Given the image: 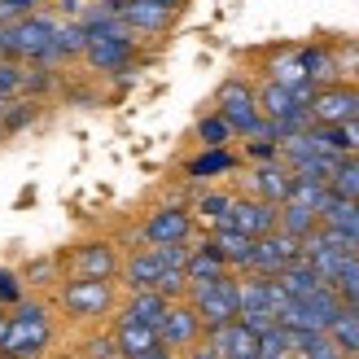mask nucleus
I'll return each instance as SVG.
<instances>
[{
	"instance_id": "7ed1b4c3",
	"label": "nucleus",
	"mask_w": 359,
	"mask_h": 359,
	"mask_svg": "<svg viewBox=\"0 0 359 359\" xmlns=\"http://www.w3.org/2000/svg\"><path fill=\"white\" fill-rule=\"evenodd\" d=\"M215 114L232 128V136H259V128H263L259 97H255V88H250L245 79H228L219 88V110Z\"/></svg>"
},
{
	"instance_id": "aec40b11",
	"label": "nucleus",
	"mask_w": 359,
	"mask_h": 359,
	"mask_svg": "<svg viewBox=\"0 0 359 359\" xmlns=\"http://www.w3.org/2000/svg\"><path fill=\"white\" fill-rule=\"evenodd\" d=\"M276 285H280V290L290 294L294 302H302V298H311V294H316L325 280L316 276V267H311L307 259H294L290 267H285V272H276Z\"/></svg>"
},
{
	"instance_id": "4468645a",
	"label": "nucleus",
	"mask_w": 359,
	"mask_h": 359,
	"mask_svg": "<svg viewBox=\"0 0 359 359\" xmlns=\"http://www.w3.org/2000/svg\"><path fill=\"white\" fill-rule=\"evenodd\" d=\"M267 79L280 83V88H290V93H298V97H307V101L316 97V83H311V75H307V66H302L298 48L276 53V57L267 62Z\"/></svg>"
},
{
	"instance_id": "473e14b6",
	"label": "nucleus",
	"mask_w": 359,
	"mask_h": 359,
	"mask_svg": "<svg viewBox=\"0 0 359 359\" xmlns=\"http://www.w3.org/2000/svg\"><path fill=\"white\" fill-rule=\"evenodd\" d=\"M35 9H44V0H0V27L5 22H18V18H27Z\"/></svg>"
},
{
	"instance_id": "f704fd0d",
	"label": "nucleus",
	"mask_w": 359,
	"mask_h": 359,
	"mask_svg": "<svg viewBox=\"0 0 359 359\" xmlns=\"http://www.w3.org/2000/svg\"><path fill=\"white\" fill-rule=\"evenodd\" d=\"M31 118H35V105H31V101H22V110L13 105V110H9L5 118H0V128H5V132H13V128H22V123H31Z\"/></svg>"
},
{
	"instance_id": "72a5a7b5",
	"label": "nucleus",
	"mask_w": 359,
	"mask_h": 359,
	"mask_svg": "<svg viewBox=\"0 0 359 359\" xmlns=\"http://www.w3.org/2000/svg\"><path fill=\"white\" fill-rule=\"evenodd\" d=\"M0 302H22V285H18V276L13 272H5V267H0Z\"/></svg>"
},
{
	"instance_id": "6ab92c4d",
	"label": "nucleus",
	"mask_w": 359,
	"mask_h": 359,
	"mask_svg": "<svg viewBox=\"0 0 359 359\" xmlns=\"http://www.w3.org/2000/svg\"><path fill=\"white\" fill-rule=\"evenodd\" d=\"M167 307H171V298H167V294H158V290H140V294H132V302H128V311H123V320H132V325H145V329H158V325H163V316H167Z\"/></svg>"
},
{
	"instance_id": "1a4fd4ad",
	"label": "nucleus",
	"mask_w": 359,
	"mask_h": 359,
	"mask_svg": "<svg viewBox=\"0 0 359 359\" xmlns=\"http://www.w3.org/2000/svg\"><path fill=\"white\" fill-rule=\"evenodd\" d=\"M110 280H93V276H75V280H66V290H62V302H66V311L70 316H101L105 307H110Z\"/></svg>"
},
{
	"instance_id": "393cba45",
	"label": "nucleus",
	"mask_w": 359,
	"mask_h": 359,
	"mask_svg": "<svg viewBox=\"0 0 359 359\" xmlns=\"http://www.w3.org/2000/svg\"><path fill=\"white\" fill-rule=\"evenodd\" d=\"M329 189L337 197H351V202H359V154H346L342 163H337V171L329 175Z\"/></svg>"
},
{
	"instance_id": "f8f14e48",
	"label": "nucleus",
	"mask_w": 359,
	"mask_h": 359,
	"mask_svg": "<svg viewBox=\"0 0 359 359\" xmlns=\"http://www.w3.org/2000/svg\"><path fill=\"white\" fill-rule=\"evenodd\" d=\"M206 346L219 359H259V337L250 333L241 320L219 325V329H206Z\"/></svg>"
},
{
	"instance_id": "c756f323",
	"label": "nucleus",
	"mask_w": 359,
	"mask_h": 359,
	"mask_svg": "<svg viewBox=\"0 0 359 359\" xmlns=\"http://www.w3.org/2000/svg\"><path fill=\"white\" fill-rule=\"evenodd\" d=\"M255 337H259V359H285V355H290V333H285L280 325L263 329Z\"/></svg>"
},
{
	"instance_id": "e433bc0d",
	"label": "nucleus",
	"mask_w": 359,
	"mask_h": 359,
	"mask_svg": "<svg viewBox=\"0 0 359 359\" xmlns=\"http://www.w3.org/2000/svg\"><path fill=\"white\" fill-rule=\"evenodd\" d=\"M154 5H167V9H180V5H184V0H154Z\"/></svg>"
},
{
	"instance_id": "dca6fc26",
	"label": "nucleus",
	"mask_w": 359,
	"mask_h": 359,
	"mask_svg": "<svg viewBox=\"0 0 359 359\" xmlns=\"http://www.w3.org/2000/svg\"><path fill=\"white\" fill-rule=\"evenodd\" d=\"M290 184H294V171L280 163H263L255 175H250V189H255V197H263V202H272V206H280L285 197H290Z\"/></svg>"
},
{
	"instance_id": "f3484780",
	"label": "nucleus",
	"mask_w": 359,
	"mask_h": 359,
	"mask_svg": "<svg viewBox=\"0 0 359 359\" xmlns=\"http://www.w3.org/2000/svg\"><path fill=\"white\" fill-rule=\"evenodd\" d=\"M163 272H167V263L158 259V250H154V245H149V250H140V255H132L128 267H123V276H128V290H132V294H140V290H158Z\"/></svg>"
},
{
	"instance_id": "0eeeda50",
	"label": "nucleus",
	"mask_w": 359,
	"mask_h": 359,
	"mask_svg": "<svg viewBox=\"0 0 359 359\" xmlns=\"http://www.w3.org/2000/svg\"><path fill=\"white\" fill-rule=\"evenodd\" d=\"M114 346H118V359H175V351L158 337V329L132 325V320H118Z\"/></svg>"
},
{
	"instance_id": "2f4dec72",
	"label": "nucleus",
	"mask_w": 359,
	"mask_h": 359,
	"mask_svg": "<svg viewBox=\"0 0 359 359\" xmlns=\"http://www.w3.org/2000/svg\"><path fill=\"white\" fill-rule=\"evenodd\" d=\"M197 210H202L215 228H224V224H228V215H232V197H228V193H206L202 202H197Z\"/></svg>"
},
{
	"instance_id": "b1692460",
	"label": "nucleus",
	"mask_w": 359,
	"mask_h": 359,
	"mask_svg": "<svg viewBox=\"0 0 359 359\" xmlns=\"http://www.w3.org/2000/svg\"><path fill=\"white\" fill-rule=\"evenodd\" d=\"M290 351H298L302 359H346V351L329 333H290Z\"/></svg>"
},
{
	"instance_id": "a878e982",
	"label": "nucleus",
	"mask_w": 359,
	"mask_h": 359,
	"mask_svg": "<svg viewBox=\"0 0 359 359\" xmlns=\"http://www.w3.org/2000/svg\"><path fill=\"white\" fill-rule=\"evenodd\" d=\"M325 197H329V184L325 180H311V175H294V184H290V197L285 202H302V206H311L320 215V206H325Z\"/></svg>"
},
{
	"instance_id": "412c9836",
	"label": "nucleus",
	"mask_w": 359,
	"mask_h": 359,
	"mask_svg": "<svg viewBox=\"0 0 359 359\" xmlns=\"http://www.w3.org/2000/svg\"><path fill=\"white\" fill-rule=\"evenodd\" d=\"M228 276V263L215 255L210 245H193L189 250V263H184V280L189 285H210V280H219Z\"/></svg>"
},
{
	"instance_id": "2eb2a0df",
	"label": "nucleus",
	"mask_w": 359,
	"mask_h": 359,
	"mask_svg": "<svg viewBox=\"0 0 359 359\" xmlns=\"http://www.w3.org/2000/svg\"><path fill=\"white\" fill-rule=\"evenodd\" d=\"M206 245L219 255L224 263H228V272L232 267H241V272H250V250H255V237H245L241 228H232V224H224V228H215L210 237H206Z\"/></svg>"
},
{
	"instance_id": "423d86ee",
	"label": "nucleus",
	"mask_w": 359,
	"mask_h": 359,
	"mask_svg": "<svg viewBox=\"0 0 359 359\" xmlns=\"http://www.w3.org/2000/svg\"><path fill=\"white\" fill-rule=\"evenodd\" d=\"M136 57V35H97V40H88L83 48V62L101 70V75H118V70H128Z\"/></svg>"
},
{
	"instance_id": "6e6552de",
	"label": "nucleus",
	"mask_w": 359,
	"mask_h": 359,
	"mask_svg": "<svg viewBox=\"0 0 359 359\" xmlns=\"http://www.w3.org/2000/svg\"><path fill=\"white\" fill-rule=\"evenodd\" d=\"M189 232H193V215L184 206H158L140 228V237H145V245H180L189 241Z\"/></svg>"
},
{
	"instance_id": "cd10ccee",
	"label": "nucleus",
	"mask_w": 359,
	"mask_h": 359,
	"mask_svg": "<svg viewBox=\"0 0 359 359\" xmlns=\"http://www.w3.org/2000/svg\"><path fill=\"white\" fill-rule=\"evenodd\" d=\"M329 285L337 290V298H342V302H355L359 298V255H346L342 267H337V276Z\"/></svg>"
},
{
	"instance_id": "58836bf2",
	"label": "nucleus",
	"mask_w": 359,
	"mask_h": 359,
	"mask_svg": "<svg viewBox=\"0 0 359 359\" xmlns=\"http://www.w3.org/2000/svg\"><path fill=\"white\" fill-rule=\"evenodd\" d=\"M0 136H5V128H0Z\"/></svg>"
},
{
	"instance_id": "5701e85b",
	"label": "nucleus",
	"mask_w": 359,
	"mask_h": 359,
	"mask_svg": "<svg viewBox=\"0 0 359 359\" xmlns=\"http://www.w3.org/2000/svg\"><path fill=\"white\" fill-rule=\"evenodd\" d=\"M232 167H237V154L224 145V149H206V154H197L184 171H189V180H215V175H228Z\"/></svg>"
},
{
	"instance_id": "9b49d317",
	"label": "nucleus",
	"mask_w": 359,
	"mask_h": 359,
	"mask_svg": "<svg viewBox=\"0 0 359 359\" xmlns=\"http://www.w3.org/2000/svg\"><path fill=\"white\" fill-rule=\"evenodd\" d=\"M158 337L171 346V351H184V346H197V337H202V320H197L193 302H171L163 325H158Z\"/></svg>"
},
{
	"instance_id": "7c9ffc66",
	"label": "nucleus",
	"mask_w": 359,
	"mask_h": 359,
	"mask_svg": "<svg viewBox=\"0 0 359 359\" xmlns=\"http://www.w3.org/2000/svg\"><path fill=\"white\" fill-rule=\"evenodd\" d=\"M22 75H27V70L18 66V62L0 57V105H9L18 93H22Z\"/></svg>"
},
{
	"instance_id": "39448f33",
	"label": "nucleus",
	"mask_w": 359,
	"mask_h": 359,
	"mask_svg": "<svg viewBox=\"0 0 359 359\" xmlns=\"http://www.w3.org/2000/svg\"><path fill=\"white\" fill-rule=\"evenodd\" d=\"M311 118L316 123H351V118H359V88L355 83H325V88H316Z\"/></svg>"
},
{
	"instance_id": "c85d7f7f",
	"label": "nucleus",
	"mask_w": 359,
	"mask_h": 359,
	"mask_svg": "<svg viewBox=\"0 0 359 359\" xmlns=\"http://www.w3.org/2000/svg\"><path fill=\"white\" fill-rule=\"evenodd\" d=\"M197 140H202L206 149H224L228 140H232V128H228L219 114H206L202 123H197Z\"/></svg>"
},
{
	"instance_id": "4c0bfd02",
	"label": "nucleus",
	"mask_w": 359,
	"mask_h": 359,
	"mask_svg": "<svg viewBox=\"0 0 359 359\" xmlns=\"http://www.w3.org/2000/svg\"><path fill=\"white\" fill-rule=\"evenodd\" d=\"M346 307H351V311H355V316H359V298H355V302H346Z\"/></svg>"
},
{
	"instance_id": "c9c22d12",
	"label": "nucleus",
	"mask_w": 359,
	"mask_h": 359,
	"mask_svg": "<svg viewBox=\"0 0 359 359\" xmlns=\"http://www.w3.org/2000/svg\"><path fill=\"white\" fill-rule=\"evenodd\" d=\"M189 359H219V355H215L210 346H193V351H189Z\"/></svg>"
},
{
	"instance_id": "9d476101",
	"label": "nucleus",
	"mask_w": 359,
	"mask_h": 359,
	"mask_svg": "<svg viewBox=\"0 0 359 359\" xmlns=\"http://www.w3.org/2000/svg\"><path fill=\"white\" fill-rule=\"evenodd\" d=\"M118 18L132 35H163L175 22V9L154 5V0H118Z\"/></svg>"
},
{
	"instance_id": "20e7f679",
	"label": "nucleus",
	"mask_w": 359,
	"mask_h": 359,
	"mask_svg": "<svg viewBox=\"0 0 359 359\" xmlns=\"http://www.w3.org/2000/svg\"><path fill=\"white\" fill-rule=\"evenodd\" d=\"M294 259H302V241L276 228V232H267V237L255 241V250H250V272H255V276H276Z\"/></svg>"
},
{
	"instance_id": "a211bd4d",
	"label": "nucleus",
	"mask_w": 359,
	"mask_h": 359,
	"mask_svg": "<svg viewBox=\"0 0 359 359\" xmlns=\"http://www.w3.org/2000/svg\"><path fill=\"white\" fill-rule=\"evenodd\" d=\"M114 267H118V259H114V250L105 245V241H88V245L75 250V272H79V276L110 280V276H114Z\"/></svg>"
},
{
	"instance_id": "4be33fe9",
	"label": "nucleus",
	"mask_w": 359,
	"mask_h": 359,
	"mask_svg": "<svg viewBox=\"0 0 359 359\" xmlns=\"http://www.w3.org/2000/svg\"><path fill=\"white\" fill-rule=\"evenodd\" d=\"M276 228L290 232V237H298V241H307L311 232L320 228V215L311 206H302V202H280L276 206Z\"/></svg>"
},
{
	"instance_id": "f257e3e1",
	"label": "nucleus",
	"mask_w": 359,
	"mask_h": 359,
	"mask_svg": "<svg viewBox=\"0 0 359 359\" xmlns=\"http://www.w3.org/2000/svg\"><path fill=\"white\" fill-rule=\"evenodd\" d=\"M53 342V320L40 302H18L5 337H0V355H13V359H35L44 346Z\"/></svg>"
},
{
	"instance_id": "ddd939ff",
	"label": "nucleus",
	"mask_w": 359,
	"mask_h": 359,
	"mask_svg": "<svg viewBox=\"0 0 359 359\" xmlns=\"http://www.w3.org/2000/svg\"><path fill=\"white\" fill-rule=\"evenodd\" d=\"M228 224L259 241V237H267V232H276V206L263 202V197H241V202H232Z\"/></svg>"
},
{
	"instance_id": "bb28decb",
	"label": "nucleus",
	"mask_w": 359,
	"mask_h": 359,
	"mask_svg": "<svg viewBox=\"0 0 359 359\" xmlns=\"http://www.w3.org/2000/svg\"><path fill=\"white\" fill-rule=\"evenodd\" d=\"M329 337H333V342L342 346L346 355H359V316L346 307V311H342V316H337L333 325H329Z\"/></svg>"
},
{
	"instance_id": "f03ea898",
	"label": "nucleus",
	"mask_w": 359,
	"mask_h": 359,
	"mask_svg": "<svg viewBox=\"0 0 359 359\" xmlns=\"http://www.w3.org/2000/svg\"><path fill=\"white\" fill-rule=\"evenodd\" d=\"M189 302L202 320V329H219L241 316V285L232 276H219L210 285H189Z\"/></svg>"
}]
</instances>
